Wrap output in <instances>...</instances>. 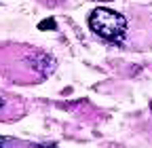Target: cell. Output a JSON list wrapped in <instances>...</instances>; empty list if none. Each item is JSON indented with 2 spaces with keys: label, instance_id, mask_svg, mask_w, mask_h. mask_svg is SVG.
<instances>
[{
  "label": "cell",
  "instance_id": "obj_3",
  "mask_svg": "<svg viewBox=\"0 0 152 148\" xmlns=\"http://www.w3.org/2000/svg\"><path fill=\"white\" fill-rule=\"evenodd\" d=\"M2 146H11V140L9 138H0V148Z\"/></svg>",
  "mask_w": 152,
  "mask_h": 148
},
{
  "label": "cell",
  "instance_id": "obj_2",
  "mask_svg": "<svg viewBox=\"0 0 152 148\" xmlns=\"http://www.w3.org/2000/svg\"><path fill=\"white\" fill-rule=\"evenodd\" d=\"M38 28H40V30H53V28H55V23H53V19H47V21H42Z\"/></svg>",
  "mask_w": 152,
  "mask_h": 148
},
{
  "label": "cell",
  "instance_id": "obj_4",
  "mask_svg": "<svg viewBox=\"0 0 152 148\" xmlns=\"http://www.w3.org/2000/svg\"><path fill=\"white\" fill-rule=\"evenodd\" d=\"M2 106H4V102H2V97H0V110H2Z\"/></svg>",
  "mask_w": 152,
  "mask_h": 148
},
{
  "label": "cell",
  "instance_id": "obj_1",
  "mask_svg": "<svg viewBox=\"0 0 152 148\" xmlns=\"http://www.w3.org/2000/svg\"><path fill=\"white\" fill-rule=\"evenodd\" d=\"M89 28L110 42H123V38L127 36L125 15L112 11V9H106V7H97L89 15Z\"/></svg>",
  "mask_w": 152,
  "mask_h": 148
},
{
  "label": "cell",
  "instance_id": "obj_5",
  "mask_svg": "<svg viewBox=\"0 0 152 148\" xmlns=\"http://www.w3.org/2000/svg\"><path fill=\"white\" fill-rule=\"evenodd\" d=\"M97 2H112V0H97Z\"/></svg>",
  "mask_w": 152,
  "mask_h": 148
}]
</instances>
